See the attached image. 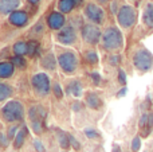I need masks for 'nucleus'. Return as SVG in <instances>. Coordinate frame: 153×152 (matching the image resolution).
Wrapping results in <instances>:
<instances>
[{
    "mask_svg": "<svg viewBox=\"0 0 153 152\" xmlns=\"http://www.w3.org/2000/svg\"><path fill=\"white\" fill-rule=\"evenodd\" d=\"M117 19L121 27L124 28H130L132 26H134L136 20H137V12H136L134 7L129 4L122 5L117 12Z\"/></svg>",
    "mask_w": 153,
    "mask_h": 152,
    "instance_id": "5",
    "label": "nucleus"
},
{
    "mask_svg": "<svg viewBox=\"0 0 153 152\" xmlns=\"http://www.w3.org/2000/svg\"><path fill=\"white\" fill-rule=\"evenodd\" d=\"M7 144H8V137H5L3 133H0V145L1 147H7Z\"/></svg>",
    "mask_w": 153,
    "mask_h": 152,
    "instance_id": "36",
    "label": "nucleus"
},
{
    "mask_svg": "<svg viewBox=\"0 0 153 152\" xmlns=\"http://www.w3.org/2000/svg\"><path fill=\"white\" fill-rule=\"evenodd\" d=\"M54 94H55L56 98H62V97H63V92H62V88L59 83L54 85Z\"/></svg>",
    "mask_w": 153,
    "mask_h": 152,
    "instance_id": "28",
    "label": "nucleus"
},
{
    "mask_svg": "<svg viewBox=\"0 0 153 152\" xmlns=\"http://www.w3.org/2000/svg\"><path fill=\"white\" fill-rule=\"evenodd\" d=\"M82 1H83V0H74L75 5H79V4H82Z\"/></svg>",
    "mask_w": 153,
    "mask_h": 152,
    "instance_id": "42",
    "label": "nucleus"
},
{
    "mask_svg": "<svg viewBox=\"0 0 153 152\" xmlns=\"http://www.w3.org/2000/svg\"><path fill=\"white\" fill-rule=\"evenodd\" d=\"M27 132H28V129H27V127H23V128H22V129H19V132H18V133H16L15 140H13V145H15V148H16V150H18V148H20L22 145L24 144V140H26Z\"/></svg>",
    "mask_w": 153,
    "mask_h": 152,
    "instance_id": "17",
    "label": "nucleus"
},
{
    "mask_svg": "<svg viewBox=\"0 0 153 152\" xmlns=\"http://www.w3.org/2000/svg\"><path fill=\"white\" fill-rule=\"evenodd\" d=\"M85 135H86L89 139H94V137H100V135H98L97 131H94V129H85Z\"/></svg>",
    "mask_w": 153,
    "mask_h": 152,
    "instance_id": "30",
    "label": "nucleus"
},
{
    "mask_svg": "<svg viewBox=\"0 0 153 152\" xmlns=\"http://www.w3.org/2000/svg\"><path fill=\"white\" fill-rule=\"evenodd\" d=\"M141 148V139L138 136H136L134 139L132 140V151L133 152H137Z\"/></svg>",
    "mask_w": 153,
    "mask_h": 152,
    "instance_id": "27",
    "label": "nucleus"
},
{
    "mask_svg": "<svg viewBox=\"0 0 153 152\" xmlns=\"http://www.w3.org/2000/svg\"><path fill=\"white\" fill-rule=\"evenodd\" d=\"M1 115L5 121L8 123H13V121H20L23 120L24 116V108L19 101H8L7 104L3 107Z\"/></svg>",
    "mask_w": 153,
    "mask_h": 152,
    "instance_id": "3",
    "label": "nucleus"
},
{
    "mask_svg": "<svg viewBox=\"0 0 153 152\" xmlns=\"http://www.w3.org/2000/svg\"><path fill=\"white\" fill-rule=\"evenodd\" d=\"M32 88L36 92V94L39 96H46L50 92V80H48V75L45 73H38L32 77Z\"/></svg>",
    "mask_w": 153,
    "mask_h": 152,
    "instance_id": "6",
    "label": "nucleus"
},
{
    "mask_svg": "<svg viewBox=\"0 0 153 152\" xmlns=\"http://www.w3.org/2000/svg\"><path fill=\"white\" fill-rule=\"evenodd\" d=\"M12 94V88L7 83H0V101H4Z\"/></svg>",
    "mask_w": 153,
    "mask_h": 152,
    "instance_id": "24",
    "label": "nucleus"
},
{
    "mask_svg": "<svg viewBox=\"0 0 153 152\" xmlns=\"http://www.w3.org/2000/svg\"><path fill=\"white\" fill-rule=\"evenodd\" d=\"M133 65L138 72H149L153 67V54L148 48H138L133 55Z\"/></svg>",
    "mask_w": 153,
    "mask_h": 152,
    "instance_id": "2",
    "label": "nucleus"
},
{
    "mask_svg": "<svg viewBox=\"0 0 153 152\" xmlns=\"http://www.w3.org/2000/svg\"><path fill=\"white\" fill-rule=\"evenodd\" d=\"M98 1H100V3H108L109 0H98Z\"/></svg>",
    "mask_w": 153,
    "mask_h": 152,
    "instance_id": "43",
    "label": "nucleus"
},
{
    "mask_svg": "<svg viewBox=\"0 0 153 152\" xmlns=\"http://www.w3.org/2000/svg\"><path fill=\"white\" fill-rule=\"evenodd\" d=\"M143 23L145 24L148 28L153 30V1H149L145 5L143 12Z\"/></svg>",
    "mask_w": 153,
    "mask_h": 152,
    "instance_id": "14",
    "label": "nucleus"
},
{
    "mask_svg": "<svg viewBox=\"0 0 153 152\" xmlns=\"http://www.w3.org/2000/svg\"><path fill=\"white\" fill-rule=\"evenodd\" d=\"M18 132H19V128H18V127H11L10 131H8V135H7L8 140L15 139V136H16V133H18Z\"/></svg>",
    "mask_w": 153,
    "mask_h": 152,
    "instance_id": "29",
    "label": "nucleus"
},
{
    "mask_svg": "<svg viewBox=\"0 0 153 152\" xmlns=\"http://www.w3.org/2000/svg\"><path fill=\"white\" fill-rule=\"evenodd\" d=\"M85 15H86V18L89 19V20L94 22V23H102L103 18H105V12H103L102 8L97 4H93V3L86 5V8H85Z\"/></svg>",
    "mask_w": 153,
    "mask_h": 152,
    "instance_id": "9",
    "label": "nucleus"
},
{
    "mask_svg": "<svg viewBox=\"0 0 153 152\" xmlns=\"http://www.w3.org/2000/svg\"><path fill=\"white\" fill-rule=\"evenodd\" d=\"M148 125H149V129L152 131V128H153V112L148 113Z\"/></svg>",
    "mask_w": 153,
    "mask_h": 152,
    "instance_id": "37",
    "label": "nucleus"
},
{
    "mask_svg": "<svg viewBox=\"0 0 153 152\" xmlns=\"http://www.w3.org/2000/svg\"><path fill=\"white\" fill-rule=\"evenodd\" d=\"M75 7L74 0H59L58 8L61 11V13H67Z\"/></svg>",
    "mask_w": 153,
    "mask_h": 152,
    "instance_id": "21",
    "label": "nucleus"
},
{
    "mask_svg": "<svg viewBox=\"0 0 153 152\" xmlns=\"http://www.w3.org/2000/svg\"><path fill=\"white\" fill-rule=\"evenodd\" d=\"M13 65L12 62H0V77L8 78L13 74Z\"/></svg>",
    "mask_w": 153,
    "mask_h": 152,
    "instance_id": "15",
    "label": "nucleus"
},
{
    "mask_svg": "<svg viewBox=\"0 0 153 152\" xmlns=\"http://www.w3.org/2000/svg\"><path fill=\"white\" fill-rule=\"evenodd\" d=\"M34 147H35V150H36L38 152H45V147H43V144L40 143V140H35L34 142Z\"/></svg>",
    "mask_w": 153,
    "mask_h": 152,
    "instance_id": "32",
    "label": "nucleus"
},
{
    "mask_svg": "<svg viewBox=\"0 0 153 152\" xmlns=\"http://www.w3.org/2000/svg\"><path fill=\"white\" fill-rule=\"evenodd\" d=\"M73 109H74L75 112H78V110L81 109V104H79V102H75V104L73 105Z\"/></svg>",
    "mask_w": 153,
    "mask_h": 152,
    "instance_id": "39",
    "label": "nucleus"
},
{
    "mask_svg": "<svg viewBox=\"0 0 153 152\" xmlns=\"http://www.w3.org/2000/svg\"><path fill=\"white\" fill-rule=\"evenodd\" d=\"M28 116H30V120H31V127L34 129V132L38 135L42 133L46 116H47L46 109L43 107H40V105H34L32 108H30Z\"/></svg>",
    "mask_w": 153,
    "mask_h": 152,
    "instance_id": "4",
    "label": "nucleus"
},
{
    "mask_svg": "<svg viewBox=\"0 0 153 152\" xmlns=\"http://www.w3.org/2000/svg\"><path fill=\"white\" fill-rule=\"evenodd\" d=\"M28 46V55L30 57H36V55H40V45L38 40H30L27 43Z\"/></svg>",
    "mask_w": 153,
    "mask_h": 152,
    "instance_id": "22",
    "label": "nucleus"
},
{
    "mask_svg": "<svg viewBox=\"0 0 153 152\" xmlns=\"http://www.w3.org/2000/svg\"><path fill=\"white\" fill-rule=\"evenodd\" d=\"M13 53L19 57H23L24 54H28V46H27V43L22 42V40L20 42H16L13 45Z\"/></svg>",
    "mask_w": 153,
    "mask_h": 152,
    "instance_id": "23",
    "label": "nucleus"
},
{
    "mask_svg": "<svg viewBox=\"0 0 153 152\" xmlns=\"http://www.w3.org/2000/svg\"><path fill=\"white\" fill-rule=\"evenodd\" d=\"M86 59H87V62H89V63L95 65L98 62L97 53H95V51H87V53H86Z\"/></svg>",
    "mask_w": 153,
    "mask_h": 152,
    "instance_id": "26",
    "label": "nucleus"
},
{
    "mask_svg": "<svg viewBox=\"0 0 153 152\" xmlns=\"http://www.w3.org/2000/svg\"><path fill=\"white\" fill-rule=\"evenodd\" d=\"M125 94H126V88H122L121 90L117 93V97H122V96H125Z\"/></svg>",
    "mask_w": 153,
    "mask_h": 152,
    "instance_id": "38",
    "label": "nucleus"
},
{
    "mask_svg": "<svg viewBox=\"0 0 153 152\" xmlns=\"http://www.w3.org/2000/svg\"><path fill=\"white\" fill-rule=\"evenodd\" d=\"M11 62H12L13 66L19 67V69H24L26 67V61H24L23 57H19V55H15L12 59H11Z\"/></svg>",
    "mask_w": 153,
    "mask_h": 152,
    "instance_id": "25",
    "label": "nucleus"
},
{
    "mask_svg": "<svg viewBox=\"0 0 153 152\" xmlns=\"http://www.w3.org/2000/svg\"><path fill=\"white\" fill-rule=\"evenodd\" d=\"M70 144H71L73 148H74V150H76V151L81 148V144L78 143V140H76L75 137H73V136H70Z\"/></svg>",
    "mask_w": 153,
    "mask_h": 152,
    "instance_id": "33",
    "label": "nucleus"
},
{
    "mask_svg": "<svg viewBox=\"0 0 153 152\" xmlns=\"http://www.w3.org/2000/svg\"><path fill=\"white\" fill-rule=\"evenodd\" d=\"M59 66L62 67L65 73H74L76 66H78V59H76L75 54L71 51H66V53H62L58 58Z\"/></svg>",
    "mask_w": 153,
    "mask_h": 152,
    "instance_id": "7",
    "label": "nucleus"
},
{
    "mask_svg": "<svg viewBox=\"0 0 153 152\" xmlns=\"http://www.w3.org/2000/svg\"><path fill=\"white\" fill-rule=\"evenodd\" d=\"M42 66L45 67V69H47V70H54L55 69L56 61H55V58H54L53 53H48V54H46V55L43 57L42 58Z\"/></svg>",
    "mask_w": 153,
    "mask_h": 152,
    "instance_id": "18",
    "label": "nucleus"
},
{
    "mask_svg": "<svg viewBox=\"0 0 153 152\" xmlns=\"http://www.w3.org/2000/svg\"><path fill=\"white\" fill-rule=\"evenodd\" d=\"M82 38L85 42L90 43V45H95L102 38V34H101L100 28L94 24H85L82 27Z\"/></svg>",
    "mask_w": 153,
    "mask_h": 152,
    "instance_id": "8",
    "label": "nucleus"
},
{
    "mask_svg": "<svg viewBox=\"0 0 153 152\" xmlns=\"http://www.w3.org/2000/svg\"><path fill=\"white\" fill-rule=\"evenodd\" d=\"M118 81L122 83V85L126 83V74H125V72L124 70H121V69L118 70Z\"/></svg>",
    "mask_w": 153,
    "mask_h": 152,
    "instance_id": "31",
    "label": "nucleus"
},
{
    "mask_svg": "<svg viewBox=\"0 0 153 152\" xmlns=\"http://www.w3.org/2000/svg\"><path fill=\"white\" fill-rule=\"evenodd\" d=\"M56 137H58L59 145H61L63 150H67V148L71 145V144H70V135L66 133V132L58 129V131H56Z\"/></svg>",
    "mask_w": 153,
    "mask_h": 152,
    "instance_id": "16",
    "label": "nucleus"
},
{
    "mask_svg": "<svg viewBox=\"0 0 153 152\" xmlns=\"http://www.w3.org/2000/svg\"><path fill=\"white\" fill-rule=\"evenodd\" d=\"M47 24L53 30H62L65 26V15L61 12H51L47 16Z\"/></svg>",
    "mask_w": 153,
    "mask_h": 152,
    "instance_id": "11",
    "label": "nucleus"
},
{
    "mask_svg": "<svg viewBox=\"0 0 153 152\" xmlns=\"http://www.w3.org/2000/svg\"><path fill=\"white\" fill-rule=\"evenodd\" d=\"M111 152H121V148H120V145L118 144H114L113 145V151Z\"/></svg>",
    "mask_w": 153,
    "mask_h": 152,
    "instance_id": "40",
    "label": "nucleus"
},
{
    "mask_svg": "<svg viewBox=\"0 0 153 152\" xmlns=\"http://www.w3.org/2000/svg\"><path fill=\"white\" fill-rule=\"evenodd\" d=\"M102 45L106 50H118L124 46V37L117 27H109L102 34Z\"/></svg>",
    "mask_w": 153,
    "mask_h": 152,
    "instance_id": "1",
    "label": "nucleus"
},
{
    "mask_svg": "<svg viewBox=\"0 0 153 152\" xmlns=\"http://www.w3.org/2000/svg\"><path fill=\"white\" fill-rule=\"evenodd\" d=\"M20 5V0H0V12L1 13H12L18 11Z\"/></svg>",
    "mask_w": 153,
    "mask_h": 152,
    "instance_id": "12",
    "label": "nucleus"
},
{
    "mask_svg": "<svg viewBox=\"0 0 153 152\" xmlns=\"http://www.w3.org/2000/svg\"><path fill=\"white\" fill-rule=\"evenodd\" d=\"M76 39V34L75 30L71 26H66L59 31L58 34V40L62 45H73Z\"/></svg>",
    "mask_w": 153,
    "mask_h": 152,
    "instance_id": "10",
    "label": "nucleus"
},
{
    "mask_svg": "<svg viewBox=\"0 0 153 152\" xmlns=\"http://www.w3.org/2000/svg\"><path fill=\"white\" fill-rule=\"evenodd\" d=\"M27 20H28V15L24 11H15L10 15V22L15 26H24L27 23Z\"/></svg>",
    "mask_w": 153,
    "mask_h": 152,
    "instance_id": "13",
    "label": "nucleus"
},
{
    "mask_svg": "<svg viewBox=\"0 0 153 152\" xmlns=\"http://www.w3.org/2000/svg\"><path fill=\"white\" fill-rule=\"evenodd\" d=\"M27 1H28V3H30V4H32V5H36V4H38V3H39V1H40V0H27Z\"/></svg>",
    "mask_w": 153,
    "mask_h": 152,
    "instance_id": "41",
    "label": "nucleus"
},
{
    "mask_svg": "<svg viewBox=\"0 0 153 152\" xmlns=\"http://www.w3.org/2000/svg\"><path fill=\"white\" fill-rule=\"evenodd\" d=\"M90 77H91L93 82H94L95 85H98V83H100L101 77H100V74H98V73H91V74H90Z\"/></svg>",
    "mask_w": 153,
    "mask_h": 152,
    "instance_id": "34",
    "label": "nucleus"
},
{
    "mask_svg": "<svg viewBox=\"0 0 153 152\" xmlns=\"http://www.w3.org/2000/svg\"><path fill=\"white\" fill-rule=\"evenodd\" d=\"M109 61H110V65L116 66V65H118V63H120V55H111Z\"/></svg>",
    "mask_w": 153,
    "mask_h": 152,
    "instance_id": "35",
    "label": "nucleus"
},
{
    "mask_svg": "<svg viewBox=\"0 0 153 152\" xmlns=\"http://www.w3.org/2000/svg\"><path fill=\"white\" fill-rule=\"evenodd\" d=\"M67 93L69 94H73L75 97H79L82 94V85L79 81H73V82L69 83L67 86Z\"/></svg>",
    "mask_w": 153,
    "mask_h": 152,
    "instance_id": "20",
    "label": "nucleus"
},
{
    "mask_svg": "<svg viewBox=\"0 0 153 152\" xmlns=\"http://www.w3.org/2000/svg\"><path fill=\"white\" fill-rule=\"evenodd\" d=\"M86 101H87V105H89L90 108H93V109H100V108L102 107V101H101V98L95 93L87 94Z\"/></svg>",
    "mask_w": 153,
    "mask_h": 152,
    "instance_id": "19",
    "label": "nucleus"
}]
</instances>
